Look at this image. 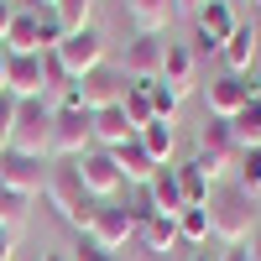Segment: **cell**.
Segmentation results:
<instances>
[{
	"mask_svg": "<svg viewBox=\"0 0 261 261\" xmlns=\"http://www.w3.org/2000/svg\"><path fill=\"white\" fill-rule=\"evenodd\" d=\"M256 199L241 188V183H214V193H209V225H214V235H220L225 246H246L251 235H256V209H251Z\"/></svg>",
	"mask_w": 261,
	"mask_h": 261,
	"instance_id": "1",
	"label": "cell"
},
{
	"mask_svg": "<svg viewBox=\"0 0 261 261\" xmlns=\"http://www.w3.org/2000/svg\"><path fill=\"white\" fill-rule=\"evenodd\" d=\"M47 204L63 214L68 225H79V230H89L94 225V209H99V199L89 188H84V178H79V167L73 162H63V167H47Z\"/></svg>",
	"mask_w": 261,
	"mask_h": 261,
	"instance_id": "2",
	"label": "cell"
},
{
	"mask_svg": "<svg viewBox=\"0 0 261 261\" xmlns=\"http://www.w3.org/2000/svg\"><path fill=\"white\" fill-rule=\"evenodd\" d=\"M11 151L27 157H53V105L47 99H21L16 105V130H11Z\"/></svg>",
	"mask_w": 261,
	"mask_h": 261,
	"instance_id": "3",
	"label": "cell"
},
{
	"mask_svg": "<svg viewBox=\"0 0 261 261\" xmlns=\"http://www.w3.org/2000/svg\"><path fill=\"white\" fill-rule=\"evenodd\" d=\"M120 94H125V73H115V68H94V73L73 79V89L63 94V105H68V110H89V115H99V110H110V105H120Z\"/></svg>",
	"mask_w": 261,
	"mask_h": 261,
	"instance_id": "4",
	"label": "cell"
},
{
	"mask_svg": "<svg viewBox=\"0 0 261 261\" xmlns=\"http://www.w3.org/2000/svg\"><path fill=\"white\" fill-rule=\"evenodd\" d=\"M53 151L58 157H84L94 151V115L89 110H68V105H53Z\"/></svg>",
	"mask_w": 261,
	"mask_h": 261,
	"instance_id": "5",
	"label": "cell"
},
{
	"mask_svg": "<svg viewBox=\"0 0 261 261\" xmlns=\"http://www.w3.org/2000/svg\"><path fill=\"white\" fill-rule=\"evenodd\" d=\"M84 241H94L99 251H125L130 241H136V220H130V209L105 199V204L94 209V225L84 230Z\"/></svg>",
	"mask_w": 261,
	"mask_h": 261,
	"instance_id": "6",
	"label": "cell"
},
{
	"mask_svg": "<svg viewBox=\"0 0 261 261\" xmlns=\"http://www.w3.org/2000/svg\"><path fill=\"white\" fill-rule=\"evenodd\" d=\"M58 58H63V68H68L73 79H84V73H94V68H105V37H99V27H84V32H68L53 47Z\"/></svg>",
	"mask_w": 261,
	"mask_h": 261,
	"instance_id": "7",
	"label": "cell"
},
{
	"mask_svg": "<svg viewBox=\"0 0 261 261\" xmlns=\"http://www.w3.org/2000/svg\"><path fill=\"white\" fill-rule=\"evenodd\" d=\"M0 188H11V193H42L47 188V162L42 157H27V151H0Z\"/></svg>",
	"mask_w": 261,
	"mask_h": 261,
	"instance_id": "8",
	"label": "cell"
},
{
	"mask_svg": "<svg viewBox=\"0 0 261 261\" xmlns=\"http://www.w3.org/2000/svg\"><path fill=\"white\" fill-rule=\"evenodd\" d=\"M193 16H199V32H193V42H199V47H193V53H220L225 42H230V32L241 27L230 0H204Z\"/></svg>",
	"mask_w": 261,
	"mask_h": 261,
	"instance_id": "9",
	"label": "cell"
},
{
	"mask_svg": "<svg viewBox=\"0 0 261 261\" xmlns=\"http://www.w3.org/2000/svg\"><path fill=\"white\" fill-rule=\"evenodd\" d=\"M162 63H167V37L136 32V37H130V47H125V68H120V73H130V84H157V79H162Z\"/></svg>",
	"mask_w": 261,
	"mask_h": 261,
	"instance_id": "10",
	"label": "cell"
},
{
	"mask_svg": "<svg viewBox=\"0 0 261 261\" xmlns=\"http://www.w3.org/2000/svg\"><path fill=\"white\" fill-rule=\"evenodd\" d=\"M73 167H79V178H84V188H89L94 193V199L105 204V199H115V193L125 188L120 183V167H115V157H110V151H84V157H73Z\"/></svg>",
	"mask_w": 261,
	"mask_h": 261,
	"instance_id": "11",
	"label": "cell"
},
{
	"mask_svg": "<svg viewBox=\"0 0 261 261\" xmlns=\"http://www.w3.org/2000/svg\"><path fill=\"white\" fill-rule=\"evenodd\" d=\"M204 99H209V115L235 120V115L246 110L251 89H246V79H241V73H220V79H209V84H204Z\"/></svg>",
	"mask_w": 261,
	"mask_h": 261,
	"instance_id": "12",
	"label": "cell"
},
{
	"mask_svg": "<svg viewBox=\"0 0 261 261\" xmlns=\"http://www.w3.org/2000/svg\"><path fill=\"white\" fill-rule=\"evenodd\" d=\"M199 157H209V162H220V167H230V162H241V146H235V130H230V120H220V115H209L204 125H199Z\"/></svg>",
	"mask_w": 261,
	"mask_h": 261,
	"instance_id": "13",
	"label": "cell"
},
{
	"mask_svg": "<svg viewBox=\"0 0 261 261\" xmlns=\"http://www.w3.org/2000/svg\"><path fill=\"white\" fill-rule=\"evenodd\" d=\"M141 193H146L151 214H172V220H178V214L188 209V204H183V188H178V167H172V162L151 172V183H146Z\"/></svg>",
	"mask_w": 261,
	"mask_h": 261,
	"instance_id": "14",
	"label": "cell"
},
{
	"mask_svg": "<svg viewBox=\"0 0 261 261\" xmlns=\"http://www.w3.org/2000/svg\"><path fill=\"white\" fill-rule=\"evenodd\" d=\"M42 11V6H37ZM37 11H21L16 6V21H11V32H6V53L16 58H37V53H47V42H42V16Z\"/></svg>",
	"mask_w": 261,
	"mask_h": 261,
	"instance_id": "15",
	"label": "cell"
},
{
	"mask_svg": "<svg viewBox=\"0 0 261 261\" xmlns=\"http://www.w3.org/2000/svg\"><path fill=\"white\" fill-rule=\"evenodd\" d=\"M256 53H261V32L241 21V27L230 32V42L220 47V58H225V73H251V68H256Z\"/></svg>",
	"mask_w": 261,
	"mask_h": 261,
	"instance_id": "16",
	"label": "cell"
},
{
	"mask_svg": "<svg viewBox=\"0 0 261 261\" xmlns=\"http://www.w3.org/2000/svg\"><path fill=\"white\" fill-rule=\"evenodd\" d=\"M6 94H11V99H47V89H42V53H37V58H16V53H11Z\"/></svg>",
	"mask_w": 261,
	"mask_h": 261,
	"instance_id": "17",
	"label": "cell"
},
{
	"mask_svg": "<svg viewBox=\"0 0 261 261\" xmlns=\"http://www.w3.org/2000/svg\"><path fill=\"white\" fill-rule=\"evenodd\" d=\"M110 157H115V167H120V183H136V188H146V183H151V172H157L151 151H146V146H141L136 136H130L125 146H115Z\"/></svg>",
	"mask_w": 261,
	"mask_h": 261,
	"instance_id": "18",
	"label": "cell"
},
{
	"mask_svg": "<svg viewBox=\"0 0 261 261\" xmlns=\"http://www.w3.org/2000/svg\"><path fill=\"white\" fill-rule=\"evenodd\" d=\"M172 11H178L172 0H125V16L136 21V32H146V37H162Z\"/></svg>",
	"mask_w": 261,
	"mask_h": 261,
	"instance_id": "19",
	"label": "cell"
},
{
	"mask_svg": "<svg viewBox=\"0 0 261 261\" xmlns=\"http://www.w3.org/2000/svg\"><path fill=\"white\" fill-rule=\"evenodd\" d=\"M136 235H141V246H146L151 256H167V251L183 246V241H178V220H172V214H151V220H141Z\"/></svg>",
	"mask_w": 261,
	"mask_h": 261,
	"instance_id": "20",
	"label": "cell"
},
{
	"mask_svg": "<svg viewBox=\"0 0 261 261\" xmlns=\"http://www.w3.org/2000/svg\"><path fill=\"white\" fill-rule=\"evenodd\" d=\"M162 84H167L172 94H188V89H193V47H183V42H167Z\"/></svg>",
	"mask_w": 261,
	"mask_h": 261,
	"instance_id": "21",
	"label": "cell"
},
{
	"mask_svg": "<svg viewBox=\"0 0 261 261\" xmlns=\"http://www.w3.org/2000/svg\"><path fill=\"white\" fill-rule=\"evenodd\" d=\"M130 136H136V130L125 125V110H120V105H110V110L94 115V146H99V151H115V146H125Z\"/></svg>",
	"mask_w": 261,
	"mask_h": 261,
	"instance_id": "22",
	"label": "cell"
},
{
	"mask_svg": "<svg viewBox=\"0 0 261 261\" xmlns=\"http://www.w3.org/2000/svg\"><path fill=\"white\" fill-rule=\"evenodd\" d=\"M136 141L151 151V162H157V167H167V162H172V146H178V130H172V120H151V125L136 130Z\"/></svg>",
	"mask_w": 261,
	"mask_h": 261,
	"instance_id": "23",
	"label": "cell"
},
{
	"mask_svg": "<svg viewBox=\"0 0 261 261\" xmlns=\"http://www.w3.org/2000/svg\"><path fill=\"white\" fill-rule=\"evenodd\" d=\"M178 188H183V204H188V209H204L209 193H214V183H209L193 162H178Z\"/></svg>",
	"mask_w": 261,
	"mask_h": 261,
	"instance_id": "24",
	"label": "cell"
},
{
	"mask_svg": "<svg viewBox=\"0 0 261 261\" xmlns=\"http://www.w3.org/2000/svg\"><path fill=\"white\" fill-rule=\"evenodd\" d=\"M230 130H235V146H241V151L261 146V99H246V110L230 120Z\"/></svg>",
	"mask_w": 261,
	"mask_h": 261,
	"instance_id": "25",
	"label": "cell"
},
{
	"mask_svg": "<svg viewBox=\"0 0 261 261\" xmlns=\"http://www.w3.org/2000/svg\"><path fill=\"white\" fill-rule=\"evenodd\" d=\"M120 110H125V125H130V130H141V125L157 120V115H151V99H146V84H125Z\"/></svg>",
	"mask_w": 261,
	"mask_h": 261,
	"instance_id": "26",
	"label": "cell"
},
{
	"mask_svg": "<svg viewBox=\"0 0 261 261\" xmlns=\"http://www.w3.org/2000/svg\"><path fill=\"white\" fill-rule=\"evenodd\" d=\"M27 214H32V199H27V193H11V188H0V230L21 235V230H27Z\"/></svg>",
	"mask_w": 261,
	"mask_h": 261,
	"instance_id": "27",
	"label": "cell"
},
{
	"mask_svg": "<svg viewBox=\"0 0 261 261\" xmlns=\"http://www.w3.org/2000/svg\"><path fill=\"white\" fill-rule=\"evenodd\" d=\"M209 235H214L209 209H183V214H178V241H183V246H209Z\"/></svg>",
	"mask_w": 261,
	"mask_h": 261,
	"instance_id": "28",
	"label": "cell"
},
{
	"mask_svg": "<svg viewBox=\"0 0 261 261\" xmlns=\"http://www.w3.org/2000/svg\"><path fill=\"white\" fill-rule=\"evenodd\" d=\"M89 11H94V0H58V6H53V16H58L63 37H68V32H84V27H89Z\"/></svg>",
	"mask_w": 261,
	"mask_h": 261,
	"instance_id": "29",
	"label": "cell"
},
{
	"mask_svg": "<svg viewBox=\"0 0 261 261\" xmlns=\"http://www.w3.org/2000/svg\"><path fill=\"white\" fill-rule=\"evenodd\" d=\"M42 89H47V94H68V89H73V73L63 68V58H58L53 47L42 53Z\"/></svg>",
	"mask_w": 261,
	"mask_h": 261,
	"instance_id": "30",
	"label": "cell"
},
{
	"mask_svg": "<svg viewBox=\"0 0 261 261\" xmlns=\"http://www.w3.org/2000/svg\"><path fill=\"white\" fill-rule=\"evenodd\" d=\"M146 99H151V115H157V120H172V115H178V105H183V94H172L162 79L146 84Z\"/></svg>",
	"mask_w": 261,
	"mask_h": 261,
	"instance_id": "31",
	"label": "cell"
},
{
	"mask_svg": "<svg viewBox=\"0 0 261 261\" xmlns=\"http://www.w3.org/2000/svg\"><path fill=\"white\" fill-rule=\"evenodd\" d=\"M241 188L251 193V199H261V146L241 151Z\"/></svg>",
	"mask_w": 261,
	"mask_h": 261,
	"instance_id": "32",
	"label": "cell"
},
{
	"mask_svg": "<svg viewBox=\"0 0 261 261\" xmlns=\"http://www.w3.org/2000/svg\"><path fill=\"white\" fill-rule=\"evenodd\" d=\"M16 105H21V99H11V94H0V151L11 146V130H16Z\"/></svg>",
	"mask_w": 261,
	"mask_h": 261,
	"instance_id": "33",
	"label": "cell"
},
{
	"mask_svg": "<svg viewBox=\"0 0 261 261\" xmlns=\"http://www.w3.org/2000/svg\"><path fill=\"white\" fill-rule=\"evenodd\" d=\"M68 261H120V256H115V251H99V246H94V241H79V246H73V256H68Z\"/></svg>",
	"mask_w": 261,
	"mask_h": 261,
	"instance_id": "34",
	"label": "cell"
},
{
	"mask_svg": "<svg viewBox=\"0 0 261 261\" xmlns=\"http://www.w3.org/2000/svg\"><path fill=\"white\" fill-rule=\"evenodd\" d=\"M11 21H16V0H0V47H6V32H11Z\"/></svg>",
	"mask_w": 261,
	"mask_h": 261,
	"instance_id": "35",
	"label": "cell"
},
{
	"mask_svg": "<svg viewBox=\"0 0 261 261\" xmlns=\"http://www.w3.org/2000/svg\"><path fill=\"white\" fill-rule=\"evenodd\" d=\"M11 256H16V235L0 230V261H11Z\"/></svg>",
	"mask_w": 261,
	"mask_h": 261,
	"instance_id": "36",
	"label": "cell"
},
{
	"mask_svg": "<svg viewBox=\"0 0 261 261\" xmlns=\"http://www.w3.org/2000/svg\"><path fill=\"white\" fill-rule=\"evenodd\" d=\"M220 261H251V251H246V246H225Z\"/></svg>",
	"mask_w": 261,
	"mask_h": 261,
	"instance_id": "37",
	"label": "cell"
},
{
	"mask_svg": "<svg viewBox=\"0 0 261 261\" xmlns=\"http://www.w3.org/2000/svg\"><path fill=\"white\" fill-rule=\"evenodd\" d=\"M6 79H11V53L0 47V94H6Z\"/></svg>",
	"mask_w": 261,
	"mask_h": 261,
	"instance_id": "38",
	"label": "cell"
},
{
	"mask_svg": "<svg viewBox=\"0 0 261 261\" xmlns=\"http://www.w3.org/2000/svg\"><path fill=\"white\" fill-rule=\"evenodd\" d=\"M246 251H251V261H261V230H256L251 241H246Z\"/></svg>",
	"mask_w": 261,
	"mask_h": 261,
	"instance_id": "39",
	"label": "cell"
},
{
	"mask_svg": "<svg viewBox=\"0 0 261 261\" xmlns=\"http://www.w3.org/2000/svg\"><path fill=\"white\" fill-rule=\"evenodd\" d=\"M172 6H183V11H199V6H204V0H172Z\"/></svg>",
	"mask_w": 261,
	"mask_h": 261,
	"instance_id": "40",
	"label": "cell"
},
{
	"mask_svg": "<svg viewBox=\"0 0 261 261\" xmlns=\"http://www.w3.org/2000/svg\"><path fill=\"white\" fill-rule=\"evenodd\" d=\"M193 261H220V251H199V256H193Z\"/></svg>",
	"mask_w": 261,
	"mask_h": 261,
	"instance_id": "41",
	"label": "cell"
},
{
	"mask_svg": "<svg viewBox=\"0 0 261 261\" xmlns=\"http://www.w3.org/2000/svg\"><path fill=\"white\" fill-rule=\"evenodd\" d=\"M37 6H42V0H21V11H37Z\"/></svg>",
	"mask_w": 261,
	"mask_h": 261,
	"instance_id": "42",
	"label": "cell"
},
{
	"mask_svg": "<svg viewBox=\"0 0 261 261\" xmlns=\"http://www.w3.org/2000/svg\"><path fill=\"white\" fill-rule=\"evenodd\" d=\"M42 261H68V256H42Z\"/></svg>",
	"mask_w": 261,
	"mask_h": 261,
	"instance_id": "43",
	"label": "cell"
},
{
	"mask_svg": "<svg viewBox=\"0 0 261 261\" xmlns=\"http://www.w3.org/2000/svg\"><path fill=\"white\" fill-rule=\"evenodd\" d=\"M42 6H58V0H42Z\"/></svg>",
	"mask_w": 261,
	"mask_h": 261,
	"instance_id": "44",
	"label": "cell"
},
{
	"mask_svg": "<svg viewBox=\"0 0 261 261\" xmlns=\"http://www.w3.org/2000/svg\"><path fill=\"white\" fill-rule=\"evenodd\" d=\"M256 6H261V0H256Z\"/></svg>",
	"mask_w": 261,
	"mask_h": 261,
	"instance_id": "45",
	"label": "cell"
}]
</instances>
